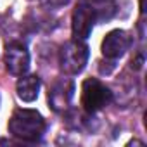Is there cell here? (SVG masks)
<instances>
[{
    "label": "cell",
    "instance_id": "obj_4",
    "mask_svg": "<svg viewBox=\"0 0 147 147\" xmlns=\"http://www.w3.org/2000/svg\"><path fill=\"white\" fill-rule=\"evenodd\" d=\"M95 24V14H94V9L88 2L82 0V2L76 5L75 12H73V23H71V28H73V36L76 40H85L88 38V35L92 33V28Z\"/></svg>",
    "mask_w": 147,
    "mask_h": 147
},
{
    "label": "cell",
    "instance_id": "obj_6",
    "mask_svg": "<svg viewBox=\"0 0 147 147\" xmlns=\"http://www.w3.org/2000/svg\"><path fill=\"white\" fill-rule=\"evenodd\" d=\"M5 67L11 75L21 76L30 67V54L19 42H11L5 47Z\"/></svg>",
    "mask_w": 147,
    "mask_h": 147
},
{
    "label": "cell",
    "instance_id": "obj_3",
    "mask_svg": "<svg viewBox=\"0 0 147 147\" xmlns=\"http://www.w3.org/2000/svg\"><path fill=\"white\" fill-rule=\"evenodd\" d=\"M87 61H88V47L82 40L75 38L61 49L59 62H61V69L66 75H78V73H82Z\"/></svg>",
    "mask_w": 147,
    "mask_h": 147
},
{
    "label": "cell",
    "instance_id": "obj_5",
    "mask_svg": "<svg viewBox=\"0 0 147 147\" xmlns=\"http://www.w3.org/2000/svg\"><path fill=\"white\" fill-rule=\"evenodd\" d=\"M133 38L130 36V33L123 31V30H113L106 35L104 42H102V55L106 59H119L126 54V50L131 47Z\"/></svg>",
    "mask_w": 147,
    "mask_h": 147
},
{
    "label": "cell",
    "instance_id": "obj_9",
    "mask_svg": "<svg viewBox=\"0 0 147 147\" xmlns=\"http://www.w3.org/2000/svg\"><path fill=\"white\" fill-rule=\"evenodd\" d=\"M94 9L95 23H106L116 14V4L114 0H85Z\"/></svg>",
    "mask_w": 147,
    "mask_h": 147
},
{
    "label": "cell",
    "instance_id": "obj_8",
    "mask_svg": "<svg viewBox=\"0 0 147 147\" xmlns=\"http://www.w3.org/2000/svg\"><path fill=\"white\" fill-rule=\"evenodd\" d=\"M16 90H18V97L21 100L33 102L38 97V92H40V78L35 76V75H28V76L21 75V78L16 85Z\"/></svg>",
    "mask_w": 147,
    "mask_h": 147
},
{
    "label": "cell",
    "instance_id": "obj_7",
    "mask_svg": "<svg viewBox=\"0 0 147 147\" xmlns=\"http://www.w3.org/2000/svg\"><path fill=\"white\" fill-rule=\"evenodd\" d=\"M73 92H75V85L73 82L62 78L54 83V87L49 92V102L54 111H64L73 99Z\"/></svg>",
    "mask_w": 147,
    "mask_h": 147
},
{
    "label": "cell",
    "instance_id": "obj_10",
    "mask_svg": "<svg viewBox=\"0 0 147 147\" xmlns=\"http://www.w3.org/2000/svg\"><path fill=\"white\" fill-rule=\"evenodd\" d=\"M40 2H42L43 5H47V7L55 9V7H62V5H66L69 0H40Z\"/></svg>",
    "mask_w": 147,
    "mask_h": 147
},
{
    "label": "cell",
    "instance_id": "obj_1",
    "mask_svg": "<svg viewBox=\"0 0 147 147\" xmlns=\"http://www.w3.org/2000/svg\"><path fill=\"white\" fill-rule=\"evenodd\" d=\"M9 131L24 142H36L45 131V119L38 111L16 109L9 119Z\"/></svg>",
    "mask_w": 147,
    "mask_h": 147
},
{
    "label": "cell",
    "instance_id": "obj_2",
    "mask_svg": "<svg viewBox=\"0 0 147 147\" xmlns=\"http://www.w3.org/2000/svg\"><path fill=\"white\" fill-rule=\"evenodd\" d=\"M113 102L111 90L97 78H87L82 85V106L87 113H97L99 109Z\"/></svg>",
    "mask_w": 147,
    "mask_h": 147
}]
</instances>
